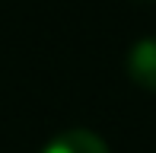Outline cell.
Listing matches in <instances>:
<instances>
[{"mask_svg":"<svg viewBox=\"0 0 156 153\" xmlns=\"http://www.w3.org/2000/svg\"><path fill=\"white\" fill-rule=\"evenodd\" d=\"M127 76L137 86L156 93V38H140L127 51Z\"/></svg>","mask_w":156,"mask_h":153,"instance_id":"cell-1","label":"cell"},{"mask_svg":"<svg viewBox=\"0 0 156 153\" xmlns=\"http://www.w3.org/2000/svg\"><path fill=\"white\" fill-rule=\"evenodd\" d=\"M41 153H108V147H105V141L99 134H93V131L73 128V131L58 134Z\"/></svg>","mask_w":156,"mask_h":153,"instance_id":"cell-2","label":"cell"}]
</instances>
